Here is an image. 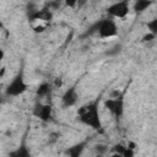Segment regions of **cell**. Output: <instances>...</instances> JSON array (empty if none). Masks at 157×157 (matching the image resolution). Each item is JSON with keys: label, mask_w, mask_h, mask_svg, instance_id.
Listing matches in <instances>:
<instances>
[{"label": "cell", "mask_w": 157, "mask_h": 157, "mask_svg": "<svg viewBox=\"0 0 157 157\" xmlns=\"http://www.w3.org/2000/svg\"><path fill=\"white\" fill-rule=\"evenodd\" d=\"M85 146H86V142L76 144V145L69 147V148L65 151V153H66L67 157H80L81 153H82V151H83V148H85Z\"/></svg>", "instance_id": "9"}, {"label": "cell", "mask_w": 157, "mask_h": 157, "mask_svg": "<svg viewBox=\"0 0 157 157\" xmlns=\"http://www.w3.org/2000/svg\"><path fill=\"white\" fill-rule=\"evenodd\" d=\"M9 157H31V152L26 145H21L16 150L11 151L9 153Z\"/></svg>", "instance_id": "10"}, {"label": "cell", "mask_w": 157, "mask_h": 157, "mask_svg": "<svg viewBox=\"0 0 157 157\" xmlns=\"http://www.w3.org/2000/svg\"><path fill=\"white\" fill-rule=\"evenodd\" d=\"M125 148H126V147H124L121 144H118V145H115V146L113 147V151H114V153H119V155H123V152L125 151Z\"/></svg>", "instance_id": "14"}, {"label": "cell", "mask_w": 157, "mask_h": 157, "mask_svg": "<svg viewBox=\"0 0 157 157\" xmlns=\"http://www.w3.org/2000/svg\"><path fill=\"white\" fill-rule=\"evenodd\" d=\"M151 5V1H146V0H139L137 2H135V5H134V9H135V11L136 12H142V11H145L148 6Z\"/></svg>", "instance_id": "11"}, {"label": "cell", "mask_w": 157, "mask_h": 157, "mask_svg": "<svg viewBox=\"0 0 157 157\" xmlns=\"http://www.w3.org/2000/svg\"><path fill=\"white\" fill-rule=\"evenodd\" d=\"M78 117H80V120L91 126L92 129H101L102 125H101V119H99V114H98V105H97V102H93L91 104H87L85 107H82L80 110H78Z\"/></svg>", "instance_id": "1"}, {"label": "cell", "mask_w": 157, "mask_h": 157, "mask_svg": "<svg viewBox=\"0 0 157 157\" xmlns=\"http://www.w3.org/2000/svg\"><path fill=\"white\" fill-rule=\"evenodd\" d=\"M49 91H50L49 85H48V83H42V85H39V87H38V90H37V94H38L39 97H43V96L48 94Z\"/></svg>", "instance_id": "12"}, {"label": "cell", "mask_w": 157, "mask_h": 157, "mask_svg": "<svg viewBox=\"0 0 157 157\" xmlns=\"http://www.w3.org/2000/svg\"><path fill=\"white\" fill-rule=\"evenodd\" d=\"M52 18V13L48 9H42V10H34L31 12L29 15V20L31 21H49Z\"/></svg>", "instance_id": "7"}, {"label": "cell", "mask_w": 157, "mask_h": 157, "mask_svg": "<svg viewBox=\"0 0 157 157\" xmlns=\"http://www.w3.org/2000/svg\"><path fill=\"white\" fill-rule=\"evenodd\" d=\"M43 29H44V26H37V27L34 28V31H36V32H42Z\"/></svg>", "instance_id": "18"}, {"label": "cell", "mask_w": 157, "mask_h": 157, "mask_svg": "<svg viewBox=\"0 0 157 157\" xmlns=\"http://www.w3.org/2000/svg\"><path fill=\"white\" fill-rule=\"evenodd\" d=\"M55 85H56V86H61V80H60V78H56Z\"/></svg>", "instance_id": "19"}, {"label": "cell", "mask_w": 157, "mask_h": 157, "mask_svg": "<svg viewBox=\"0 0 157 157\" xmlns=\"http://www.w3.org/2000/svg\"><path fill=\"white\" fill-rule=\"evenodd\" d=\"M98 34L102 38H110L118 34V27L112 18H105L98 22Z\"/></svg>", "instance_id": "3"}, {"label": "cell", "mask_w": 157, "mask_h": 157, "mask_svg": "<svg viewBox=\"0 0 157 157\" xmlns=\"http://www.w3.org/2000/svg\"><path fill=\"white\" fill-rule=\"evenodd\" d=\"M96 157H102V155H97V156H96Z\"/></svg>", "instance_id": "21"}, {"label": "cell", "mask_w": 157, "mask_h": 157, "mask_svg": "<svg viewBox=\"0 0 157 157\" xmlns=\"http://www.w3.org/2000/svg\"><path fill=\"white\" fill-rule=\"evenodd\" d=\"M155 37H156V36H155V34H152V33L145 34V36H144V40H145V42H148V40H152Z\"/></svg>", "instance_id": "17"}, {"label": "cell", "mask_w": 157, "mask_h": 157, "mask_svg": "<svg viewBox=\"0 0 157 157\" xmlns=\"http://www.w3.org/2000/svg\"><path fill=\"white\" fill-rule=\"evenodd\" d=\"M129 12V5L125 1L115 2L108 9V13L117 18H124Z\"/></svg>", "instance_id": "4"}, {"label": "cell", "mask_w": 157, "mask_h": 157, "mask_svg": "<svg viewBox=\"0 0 157 157\" xmlns=\"http://www.w3.org/2000/svg\"><path fill=\"white\" fill-rule=\"evenodd\" d=\"M34 115L38 117L43 121H48L52 118V108L47 104H37L34 108Z\"/></svg>", "instance_id": "6"}, {"label": "cell", "mask_w": 157, "mask_h": 157, "mask_svg": "<svg viewBox=\"0 0 157 157\" xmlns=\"http://www.w3.org/2000/svg\"><path fill=\"white\" fill-rule=\"evenodd\" d=\"M123 157H134V150L126 147L125 151L123 152Z\"/></svg>", "instance_id": "16"}, {"label": "cell", "mask_w": 157, "mask_h": 157, "mask_svg": "<svg viewBox=\"0 0 157 157\" xmlns=\"http://www.w3.org/2000/svg\"><path fill=\"white\" fill-rule=\"evenodd\" d=\"M104 105L105 108H108L115 117H120L123 114V110H124V102H123V98L121 97H117L114 99H108L104 102Z\"/></svg>", "instance_id": "5"}, {"label": "cell", "mask_w": 157, "mask_h": 157, "mask_svg": "<svg viewBox=\"0 0 157 157\" xmlns=\"http://www.w3.org/2000/svg\"><path fill=\"white\" fill-rule=\"evenodd\" d=\"M27 88V85L23 81V75H22V71L7 85L6 87V94L7 96H12V97H16V96H20L21 93H23Z\"/></svg>", "instance_id": "2"}, {"label": "cell", "mask_w": 157, "mask_h": 157, "mask_svg": "<svg viewBox=\"0 0 157 157\" xmlns=\"http://www.w3.org/2000/svg\"><path fill=\"white\" fill-rule=\"evenodd\" d=\"M61 101H63V104H64L65 107H71V105H74V104L76 103V101H77V93H76L75 87L69 88V90L64 93Z\"/></svg>", "instance_id": "8"}, {"label": "cell", "mask_w": 157, "mask_h": 157, "mask_svg": "<svg viewBox=\"0 0 157 157\" xmlns=\"http://www.w3.org/2000/svg\"><path fill=\"white\" fill-rule=\"evenodd\" d=\"M94 151L97 152V155H102L103 152L107 151V147L104 145H97V146H94Z\"/></svg>", "instance_id": "15"}, {"label": "cell", "mask_w": 157, "mask_h": 157, "mask_svg": "<svg viewBox=\"0 0 157 157\" xmlns=\"http://www.w3.org/2000/svg\"><path fill=\"white\" fill-rule=\"evenodd\" d=\"M147 28L150 29V33L157 36V17L153 18L152 21H150V22L147 23Z\"/></svg>", "instance_id": "13"}, {"label": "cell", "mask_w": 157, "mask_h": 157, "mask_svg": "<svg viewBox=\"0 0 157 157\" xmlns=\"http://www.w3.org/2000/svg\"><path fill=\"white\" fill-rule=\"evenodd\" d=\"M110 157H123V155H119V153H114V155H112Z\"/></svg>", "instance_id": "20"}]
</instances>
